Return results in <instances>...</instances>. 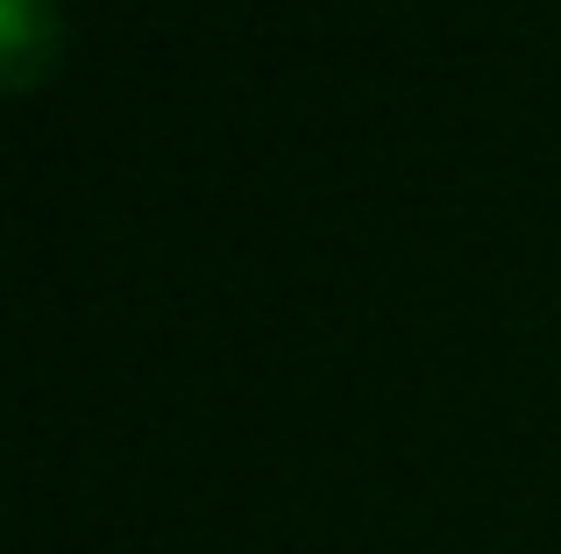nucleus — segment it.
Masks as SVG:
<instances>
[{"label":"nucleus","instance_id":"1","mask_svg":"<svg viewBox=\"0 0 561 554\" xmlns=\"http://www.w3.org/2000/svg\"><path fill=\"white\" fill-rule=\"evenodd\" d=\"M50 57H57V0H0V79H8V93H28L50 71Z\"/></svg>","mask_w":561,"mask_h":554}]
</instances>
